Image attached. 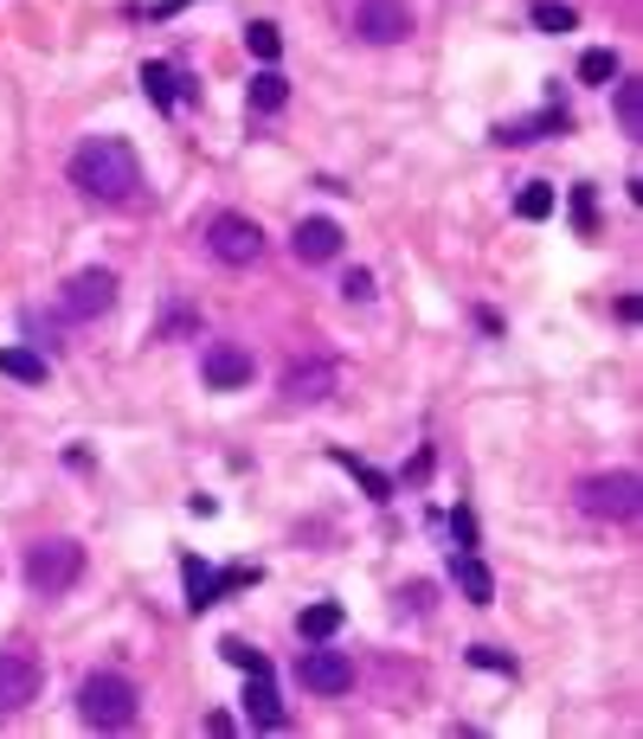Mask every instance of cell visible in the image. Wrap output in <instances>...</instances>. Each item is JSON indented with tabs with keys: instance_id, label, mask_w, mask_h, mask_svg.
I'll use <instances>...</instances> for the list:
<instances>
[{
	"instance_id": "1",
	"label": "cell",
	"mask_w": 643,
	"mask_h": 739,
	"mask_svg": "<svg viewBox=\"0 0 643 739\" xmlns=\"http://www.w3.org/2000/svg\"><path fill=\"white\" fill-rule=\"evenodd\" d=\"M72 187L97 206H129L143 194V161L123 135H90L72 155Z\"/></svg>"
},
{
	"instance_id": "2",
	"label": "cell",
	"mask_w": 643,
	"mask_h": 739,
	"mask_svg": "<svg viewBox=\"0 0 643 739\" xmlns=\"http://www.w3.org/2000/svg\"><path fill=\"white\" fill-rule=\"evenodd\" d=\"M77 714H84V727H97V734H123V727H136V714H143V688H136L129 675H90V681L77 688Z\"/></svg>"
},
{
	"instance_id": "3",
	"label": "cell",
	"mask_w": 643,
	"mask_h": 739,
	"mask_svg": "<svg viewBox=\"0 0 643 739\" xmlns=\"http://www.w3.org/2000/svg\"><path fill=\"white\" fill-rule=\"evenodd\" d=\"M77 579H84V546L77 540H39V546H26V586L33 592L59 599V592H72Z\"/></svg>"
},
{
	"instance_id": "4",
	"label": "cell",
	"mask_w": 643,
	"mask_h": 739,
	"mask_svg": "<svg viewBox=\"0 0 643 739\" xmlns=\"http://www.w3.org/2000/svg\"><path fill=\"white\" fill-rule=\"evenodd\" d=\"M579 508L592 521H638L643 508V482L631 470H611V476H585L579 482Z\"/></svg>"
},
{
	"instance_id": "5",
	"label": "cell",
	"mask_w": 643,
	"mask_h": 739,
	"mask_svg": "<svg viewBox=\"0 0 643 739\" xmlns=\"http://www.w3.org/2000/svg\"><path fill=\"white\" fill-rule=\"evenodd\" d=\"M207 251H213L219 264L245 270L264 258V232H258V219H245V212H219L213 225H207Z\"/></svg>"
},
{
	"instance_id": "6",
	"label": "cell",
	"mask_w": 643,
	"mask_h": 739,
	"mask_svg": "<svg viewBox=\"0 0 643 739\" xmlns=\"http://www.w3.org/2000/svg\"><path fill=\"white\" fill-rule=\"evenodd\" d=\"M355 33L367 46H399V39L412 33V7H406V0H360Z\"/></svg>"
},
{
	"instance_id": "7",
	"label": "cell",
	"mask_w": 643,
	"mask_h": 739,
	"mask_svg": "<svg viewBox=\"0 0 643 739\" xmlns=\"http://www.w3.org/2000/svg\"><path fill=\"white\" fill-rule=\"evenodd\" d=\"M39 663L26 656V650H0V720L7 714H20L26 701H39Z\"/></svg>"
},
{
	"instance_id": "8",
	"label": "cell",
	"mask_w": 643,
	"mask_h": 739,
	"mask_svg": "<svg viewBox=\"0 0 643 739\" xmlns=\"http://www.w3.org/2000/svg\"><path fill=\"white\" fill-rule=\"evenodd\" d=\"M296 675H302L309 694H348V688H355V663H348L342 650H302V656H296Z\"/></svg>"
},
{
	"instance_id": "9",
	"label": "cell",
	"mask_w": 643,
	"mask_h": 739,
	"mask_svg": "<svg viewBox=\"0 0 643 739\" xmlns=\"http://www.w3.org/2000/svg\"><path fill=\"white\" fill-rule=\"evenodd\" d=\"M110 303H116V276L110 270H77L72 283H65V316L72 322H97Z\"/></svg>"
},
{
	"instance_id": "10",
	"label": "cell",
	"mask_w": 643,
	"mask_h": 739,
	"mask_svg": "<svg viewBox=\"0 0 643 739\" xmlns=\"http://www.w3.org/2000/svg\"><path fill=\"white\" fill-rule=\"evenodd\" d=\"M200 373H207L213 393H238V386H251V354L232 347V341H213V347L200 354Z\"/></svg>"
},
{
	"instance_id": "11",
	"label": "cell",
	"mask_w": 643,
	"mask_h": 739,
	"mask_svg": "<svg viewBox=\"0 0 643 739\" xmlns=\"http://www.w3.org/2000/svg\"><path fill=\"white\" fill-rule=\"evenodd\" d=\"M143 90H148V103H161V110H181V103L200 97V84H194L187 71L161 65V59H148V65H143Z\"/></svg>"
},
{
	"instance_id": "12",
	"label": "cell",
	"mask_w": 643,
	"mask_h": 739,
	"mask_svg": "<svg viewBox=\"0 0 643 739\" xmlns=\"http://www.w3.org/2000/svg\"><path fill=\"white\" fill-rule=\"evenodd\" d=\"M335 360H302V367H289L284 373V399L289 405H316V399H329L335 393Z\"/></svg>"
},
{
	"instance_id": "13",
	"label": "cell",
	"mask_w": 643,
	"mask_h": 739,
	"mask_svg": "<svg viewBox=\"0 0 643 739\" xmlns=\"http://www.w3.org/2000/svg\"><path fill=\"white\" fill-rule=\"evenodd\" d=\"M296 258L302 264H329V258H342V225L335 219H296Z\"/></svg>"
},
{
	"instance_id": "14",
	"label": "cell",
	"mask_w": 643,
	"mask_h": 739,
	"mask_svg": "<svg viewBox=\"0 0 643 739\" xmlns=\"http://www.w3.org/2000/svg\"><path fill=\"white\" fill-rule=\"evenodd\" d=\"M450 579H457V592H463L470 605H496V572H490V566L470 553V546L450 559Z\"/></svg>"
},
{
	"instance_id": "15",
	"label": "cell",
	"mask_w": 643,
	"mask_h": 739,
	"mask_svg": "<svg viewBox=\"0 0 643 739\" xmlns=\"http://www.w3.org/2000/svg\"><path fill=\"white\" fill-rule=\"evenodd\" d=\"M245 714H251V727H264V734H277L289 720L277 688H271V675H251V681H245Z\"/></svg>"
},
{
	"instance_id": "16",
	"label": "cell",
	"mask_w": 643,
	"mask_h": 739,
	"mask_svg": "<svg viewBox=\"0 0 643 739\" xmlns=\"http://www.w3.org/2000/svg\"><path fill=\"white\" fill-rule=\"evenodd\" d=\"M342 624H348V611L335 605V599H322V605H302V617H296L302 643H329V637H335Z\"/></svg>"
},
{
	"instance_id": "17",
	"label": "cell",
	"mask_w": 643,
	"mask_h": 739,
	"mask_svg": "<svg viewBox=\"0 0 643 739\" xmlns=\"http://www.w3.org/2000/svg\"><path fill=\"white\" fill-rule=\"evenodd\" d=\"M541 135H567V110H547V116H534V123H502L496 141L502 148H528V141H541Z\"/></svg>"
},
{
	"instance_id": "18",
	"label": "cell",
	"mask_w": 643,
	"mask_h": 739,
	"mask_svg": "<svg viewBox=\"0 0 643 739\" xmlns=\"http://www.w3.org/2000/svg\"><path fill=\"white\" fill-rule=\"evenodd\" d=\"M0 373L20 380V386H46V354H33V347H0Z\"/></svg>"
},
{
	"instance_id": "19",
	"label": "cell",
	"mask_w": 643,
	"mask_h": 739,
	"mask_svg": "<svg viewBox=\"0 0 643 739\" xmlns=\"http://www.w3.org/2000/svg\"><path fill=\"white\" fill-rule=\"evenodd\" d=\"M181 572H187V605L194 611H213L219 605V572L207 559H181Z\"/></svg>"
},
{
	"instance_id": "20",
	"label": "cell",
	"mask_w": 643,
	"mask_h": 739,
	"mask_svg": "<svg viewBox=\"0 0 643 739\" xmlns=\"http://www.w3.org/2000/svg\"><path fill=\"white\" fill-rule=\"evenodd\" d=\"M284 103H289V77L277 65H264L258 77H251V110H264V116H271V110H284Z\"/></svg>"
},
{
	"instance_id": "21",
	"label": "cell",
	"mask_w": 643,
	"mask_h": 739,
	"mask_svg": "<svg viewBox=\"0 0 643 739\" xmlns=\"http://www.w3.org/2000/svg\"><path fill=\"white\" fill-rule=\"evenodd\" d=\"M335 464H342V470L355 476V482L367 489V495H373V502H393V476H380L373 464H360L355 451H335Z\"/></svg>"
},
{
	"instance_id": "22",
	"label": "cell",
	"mask_w": 643,
	"mask_h": 739,
	"mask_svg": "<svg viewBox=\"0 0 643 739\" xmlns=\"http://www.w3.org/2000/svg\"><path fill=\"white\" fill-rule=\"evenodd\" d=\"M528 20H534L541 33H572V26H579V13H572L567 0H534V7H528Z\"/></svg>"
},
{
	"instance_id": "23",
	"label": "cell",
	"mask_w": 643,
	"mask_h": 739,
	"mask_svg": "<svg viewBox=\"0 0 643 739\" xmlns=\"http://www.w3.org/2000/svg\"><path fill=\"white\" fill-rule=\"evenodd\" d=\"M245 46H251V59L277 65V52H284V33H277L271 20H251V26H245Z\"/></svg>"
},
{
	"instance_id": "24",
	"label": "cell",
	"mask_w": 643,
	"mask_h": 739,
	"mask_svg": "<svg viewBox=\"0 0 643 739\" xmlns=\"http://www.w3.org/2000/svg\"><path fill=\"white\" fill-rule=\"evenodd\" d=\"M219 656H225L232 669H245V675H271V663H264V650H251L245 637H225V643H219Z\"/></svg>"
},
{
	"instance_id": "25",
	"label": "cell",
	"mask_w": 643,
	"mask_h": 739,
	"mask_svg": "<svg viewBox=\"0 0 643 739\" xmlns=\"http://www.w3.org/2000/svg\"><path fill=\"white\" fill-rule=\"evenodd\" d=\"M579 77H585V84H611V77H618V52H605V46H592V52L579 59Z\"/></svg>"
},
{
	"instance_id": "26",
	"label": "cell",
	"mask_w": 643,
	"mask_h": 739,
	"mask_svg": "<svg viewBox=\"0 0 643 739\" xmlns=\"http://www.w3.org/2000/svg\"><path fill=\"white\" fill-rule=\"evenodd\" d=\"M515 212H521V219H547V212H554V187H547V181H528L521 200H515Z\"/></svg>"
},
{
	"instance_id": "27",
	"label": "cell",
	"mask_w": 643,
	"mask_h": 739,
	"mask_svg": "<svg viewBox=\"0 0 643 739\" xmlns=\"http://www.w3.org/2000/svg\"><path fill=\"white\" fill-rule=\"evenodd\" d=\"M618 123H625V135L643 130V90L638 84H618Z\"/></svg>"
},
{
	"instance_id": "28",
	"label": "cell",
	"mask_w": 643,
	"mask_h": 739,
	"mask_svg": "<svg viewBox=\"0 0 643 739\" xmlns=\"http://www.w3.org/2000/svg\"><path fill=\"white\" fill-rule=\"evenodd\" d=\"M258 579H264L258 566H225V572H219V599H225V592H245V586H258Z\"/></svg>"
},
{
	"instance_id": "29",
	"label": "cell",
	"mask_w": 643,
	"mask_h": 739,
	"mask_svg": "<svg viewBox=\"0 0 643 739\" xmlns=\"http://www.w3.org/2000/svg\"><path fill=\"white\" fill-rule=\"evenodd\" d=\"M470 663H477V669H496V675H515V663H508L502 650H490V643H477V650H470Z\"/></svg>"
},
{
	"instance_id": "30",
	"label": "cell",
	"mask_w": 643,
	"mask_h": 739,
	"mask_svg": "<svg viewBox=\"0 0 643 739\" xmlns=\"http://www.w3.org/2000/svg\"><path fill=\"white\" fill-rule=\"evenodd\" d=\"M342 296H348V303H367V296H373V276H367V270H348V276H342Z\"/></svg>"
},
{
	"instance_id": "31",
	"label": "cell",
	"mask_w": 643,
	"mask_h": 739,
	"mask_svg": "<svg viewBox=\"0 0 643 739\" xmlns=\"http://www.w3.org/2000/svg\"><path fill=\"white\" fill-rule=\"evenodd\" d=\"M450 534H457V546H477V521L457 508V515H450Z\"/></svg>"
},
{
	"instance_id": "32",
	"label": "cell",
	"mask_w": 643,
	"mask_h": 739,
	"mask_svg": "<svg viewBox=\"0 0 643 739\" xmlns=\"http://www.w3.org/2000/svg\"><path fill=\"white\" fill-rule=\"evenodd\" d=\"M181 7H194V0H154V20H174Z\"/></svg>"
}]
</instances>
